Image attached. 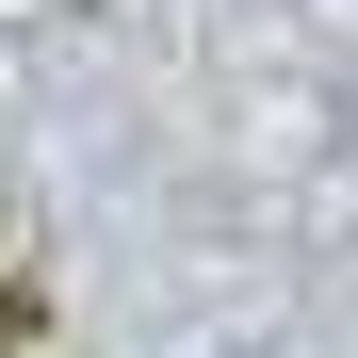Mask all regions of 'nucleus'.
<instances>
[{"label": "nucleus", "mask_w": 358, "mask_h": 358, "mask_svg": "<svg viewBox=\"0 0 358 358\" xmlns=\"http://www.w3.org/2000/svg\"><path fill=\"white\" fill-rule=\"evenodd\" d=\"M33 342H49V293H33V277H0V358H33Z\"/></svg>", "instance_id": "obj_1"}]
</instances>
